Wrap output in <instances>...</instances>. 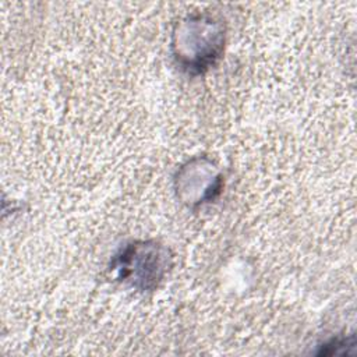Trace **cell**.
Masks as SVG:
<instances>
[{"label": "cell", "mask_w": 357, "mask_h": 357, "mask_svg": "<svg viewBox=\"0 0 357 357\" xmlns=\"http://www.w3.org/2000/svg\"><path fill=\"white\" fill-rule=\"evenodd\" d=\"M226 26L209 13L188 14L174 25L170 53L174 64L191 77L204 75L225 53Z\"/></svg>", "instance_id": "6da1fadb"}, {"label": "cell", "mask_w": 357, "mask_h": 357, "mask_svg": "<svg viewBox=\"0 0 357 357\" xmlns=\"http://www.w3.org/2000/svg\"><path fill=\"white\" fill-rule=\"evenodd\" d=\"M173 265L170 250L156 240H131L110 258L109 271L116 280L135 291L156 290Z\"/></svg>", "instance_id": "7a4b0ae2"}, {"label": "cell", "mask_w": 357, "mask_h": 357, "mask_svg": "<svg viewBox=\"0 0 357 357\" xmlns=\"http://www.w3.org/2000/svg\"><path fill=\"white\" fill-rule=\"evenodd\" d=\"M223 174L206 156H194L183 163L174 174V191L181 204L198 209L213 202L225 187Z\"/></svg>", "instance_id": "3957f363"}, {"label": "cell", "mask_w": 357, "mask_h": 357, "mask_svg": "<svg viewBox=\"0 0 357 357\" xmlns=\"http://www.w3.org/2000/svg\"><path fill=\"white\" fill-rule=\"evenodd\" d=\"M354 336L350 335V336H336V337H332L326 342H324L321 346H319V351L318 354H349L350 353V349L354 347Z\"/></svg>", "instance_id": "277c9868"}]
</instances>
